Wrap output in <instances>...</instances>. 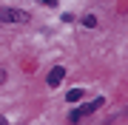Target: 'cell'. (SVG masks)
Segmentation results:
<instances>
[{
    "instance_id": "4",
    "label": "cell",
    "mask_w": 128,
    "mask_h": 125,
    "mask_svg": "<svg viewBox=\"0 0 128 125\" xmlns=\"http://www.w3.org/2000/svg\"><path fill=\"white\" fill-rule=\"evenodd\" d=\"M80 97H82V88H71V91H68V100L71 102H77Z\"/></svg>"
},
{
    "instance_id": "3",
    "label": "cell",
    "mask_w": 128,
    "mask_h": 125,
    "mask_svg": "<svg viewBox=\"0 0 128 125\" xmlns=\"http://www.w3.org/2000/svg\"><path fill=\"white\" fill-rule=\"evenodd\" d=\"M63 77H66V68H60V65H57V68H51V74H48V85H51V88L60 85V83H63Z\"/></svg>"
},
{
    "instance_id": "7",
    "label": "cell",
    "mask_w": 128,
    "mask_h": 125,
    "mask_svg": "<svg viewBox=\"0 0 128 125\" xmlns=\"http://www.w3.org/2000/svg\"><path fill=\"white\" fill-rule=\"evenodd\" d=\"M43 3H46V6H54V0H43Z\"/></svg>"
},
{
    "instance_id": "6",
    "label": "cell",
    "mask_w": 128,
    "mask_h": 125,
    "mask_svg": "<svg viewBox=\"0 0 128 125\" xmlns=\"http://www.w3.org/2000/svg\"><path fill=\"white\" fill-rule=\"evenodd\" d=\"M0 83H6V71L3 68H0Z\"/></svg>"
},
{
    "instance_id": "2",
    "label": "cell",
    "mask_w": 128,
    "mask_h": 125,
    "mask_svg": "<svg viewBox=\"0 0 128 125\" xmlns=\"http://www.w3.org/2000/svg\"><path fill=\"white\" fill-rule=\"evenodd\" d=\"M102 105V97H97V100H91V102H86L82 108H77V111H71V122H77L80 117H86V114H91V111H97V108Z\"/></svg>"
},
{
    "instance_id": "5",
    "label": "cell",
    "mask_w": 128,
    "mask_h": 125,
    "mask_svg": "<svg viewBox=\"0 0 128 125\" xmlns=\"http://www.w3.org/2000/svg\"><path fill=\"white\" fill-rule=\"evenodd\" d=\"M82 26H86V28H94V26H97V17H94V14H88V17L82 20Z\"/></svg>"
},
{
    "instance_id": "8",
    "label": "cell",
    "mask_w": 128,
    "mask_h": 125,
    "mask_svg": "<svg viewBox=\"0 0 128 125\" xmlns=\"http://www.w3.org/2000/svg\"><path fill=\"white\" fill-rule=\"evenodd\" d=\"M0 125H6V122H3V120H0Z\"/></svg>"
},
{
    "instance_id": "1",
    "label": "cell",
    "mask_w": 128,
    "mask_h": 125,
    "mask_svg": "<svg viewBox=\"0 0 128 125\" xmlns=\"http://www.w3.org/2000/svg\"><path fill=\"white\" fill-rule=\"evenodd\" d=\"M3 23H14V26L28 23V11H23V9H0V26Z\"/></svg>"
}]
</instances>
